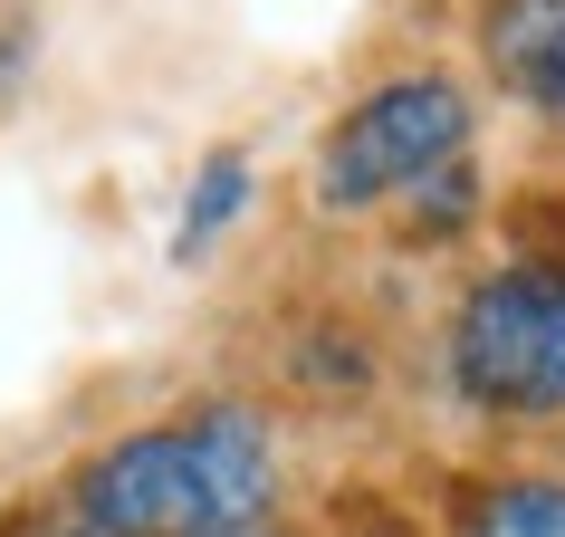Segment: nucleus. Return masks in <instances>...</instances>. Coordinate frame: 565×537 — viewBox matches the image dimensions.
<instances>
[{"label":"nucleus","mask_w":565,"mask_h":537,"mask_svg":"<svg viewBox=\"0 0 565 537\" xmlns=\"http://www.w3.org/2000/svg\"><path fill=\"white\" fill-rule=\"evenodd\" d=\"M470 211H479V173H470V154H450L441 173H422V182H413V231L441 240V231H460Z\"/></svg>","instance_id":"obj_7"},{"label":"nucleus","mask_w":565,"mask_h":537,"mask_svg":"<svg viewBox=\"0 0 565 537\" xmlns=\"http://www.w3.org/2000/svg\"><path fill=\"white\" fill-rule=\"evenodd\" d=\"M239 211H249V154H211L202 173H192V202H182V231H173V260H202L211 240L231 231Z\"/></svg>","instance_id":"obj_6"},{"label":"nucleus","mask_w":565,"mask_h":537,"mask_svg":"<svg viewBox=\"0 0 565 537\" xmlns=\"http://www.w3.org/2000/svg\"><path fill=\"white\" fill-rule=\"evenodd\" d=\"M0 537H96V528L67 499H20V508H0Z\"/></svg>","instance_id":"obj_8"},{"label":"nucleus","mask_w":565,"mask_h":537,"mask_svg":"<svg viewBox=\"0 0 565 537\" xmlns=\"http://www.w3.org/2000/svg\"><path fill=\"white\" fill-rule=\"evenodd\" d=\"M450 537H565V480H479L450 508Z\"/></svg>","instance_id":"obj_5"},{"label":"nucleus","mask_w":565,"mask_h":537,"mask_svg":"<svg viewBox=\"0 0 565 537\" xmlns=\"http://www.w3.org/2000/svg\"><path fill=\"white\" fill-rule=\"evenodd\" d=\"M450 154H470V96L422 67V77L364 87L327 125L307 182H317V211H374V202H403L422 173H441Z\"/></svg>","instance_id":"obj_3"},{"label":"nucleus","mask_w":565,"mask_h":537,"mask_svg":"<svg viewBox=\"0 0 565 537\" xmlns=\"http://www.w3.org/2000/svg\"><path fill=\"white\" fill-rule=\"evenodd\" d=\"M239 537H288V528H239Z\"/></svg>","instance_id":"obj_9"},{"label":"nucleus","mask_w":565,"mask_h":537,"mask_svg":"<svg viewBox=\"0 0 565 537\" xmlns=\"http://www.w3.org/2000/svg\"><path fill=\"white\" fill-rule=\"evenodd\" d=\"M58 499L96 537H239L278 508V432L249 403H192L96 442Z\"/></svg>","instance_id":"obj_1"},{"label":"nucleus","mask_w":565,"mask_h":537,"mask_svg":"<svg viewBox=\"0 0 565 537\" xmlns=\"http://www.w3.org/2000/svg\"><path fill=\"white\" fill-rule=\"evenodd\" d=\"M479 59L527 116L565 125V0H479Z\"/></svg>","instance_id":"obj_4"},{"label":"nucleus","mask_w":565,"mask_h":537,"mask_svg":"<svg viewBox=\"0 0 565 537\" xmlns=\"http://www.w3.org/2000/svg\"><path fill=\"white\" fill-rule=\"evenodd\" d=\"M450 385L479 413H565V268H489L450 317Z\"/></svg>","instance_id":"obj_2"}]
</instances>
